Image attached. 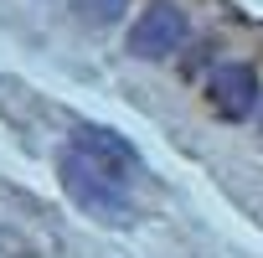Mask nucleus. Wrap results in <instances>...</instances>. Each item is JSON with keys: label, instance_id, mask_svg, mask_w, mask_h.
<instances>
[{"label": "nucleus", "instance_id": "f257e3e1", "mask_svg": "<svg viewBox=\"0 0 263 258\" xmlns=\"http://www.w3.org/2000/svg\"><path fill=\"white\" fill-rule=\"evenodd\" d=\"M135 171H140L135 145L119 140L103 124H78L57 160L62 191L78 201V212H88L93 222H108V227L135 217V201H129V176Z\"/></svg>", "mask_w": 263, "mask_h": 258}, {"label": "nucleus", "instance_id": "7ed1b4c3", "mask_svg": "<svg viewBox=\"0 0 263 258\" xmlns=\"http://www.w3.org/2000/svg\"><path fill=\"white\" fill-rule=\"evenodd\" d=\"M206 103L227 124L253 119V108H258V72L248 62H217L212 78H206Z\"/></svg>", "mask_w": 263, "mask_h": 258}, {"label": "nucleus", "instance_id": "f03ea898", "mask_svg": "<svg viewBox=\"0 0 263 258\" xmlns=\"http://www.w3.org/2000/svg\"><path fill=\"white\" fill-rule=\"evenodd\" d=\"M186 31H191V21H186V11L176 6V0H155L150 11L129 26L124 47H129V57H140V62H160V57L181 52Z\"/></svg>", "mask_w": 263, "mask_h": 258}, {"label": "nucleus", "instance_id": "20e7f679", "mask_svg": "<svg viewBox=\"0 0 263 258\" xmlns=\"http://www.w3.org/2000/svg\"><path fill=\"white\" fill-rule=\"evenodd\" d=\"M72 11H78L83 21H93V26H114V21L129 11V0H72Z\"/></svg>", "mask_w": 263, "mask_h": 258}]
</instances>
